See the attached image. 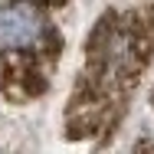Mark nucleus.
<instances>
[{
	"instance_id": "obj_1",
	"label": "nucleus",
	"mask_w": 154,
	"mask_h": 154,
	"mask_svg": "<svg viewBox=\"0 0 154 154\" xmlns=\"http://www.w3.org/2000/svg\"><path fill=\"white\" fill-rule=\"evenodd\" d=\"M154 59V0L112 7L95 20L66 102V134L98 141L125 118L131 95Z\"/></svg>"
},
{
	"instance_id": "obj_2",
	"label": "nucleus",
	"mask_w": 154,
	"mask_h": 154,
	"mask_svg": "<svg viewBox=\"0 0 154 154\" xmlns=\"http://www.w3.org/2000/svg\"><path fill=\"white\" fill-rule=\"evenodd\" d=\"M62 0H3L0 3V92L26 105L49 92L62 56V33L53 10Z\"/></svg>"
},
{
	"instance_id": "obj_3",
	"label": "nucleus",
	"mask_w": 154,
	"mask_h": 154,
	"mask_svg": "<svg viewBox=\"0 0 154 154\" xmlns=\"http://www.w3.org/2000/svg\"><path fill=\"white\" fill-rule=\"evenodd\" d=\"M151 105H154V89H151Z\"/></svg>"
}]
</instances>
